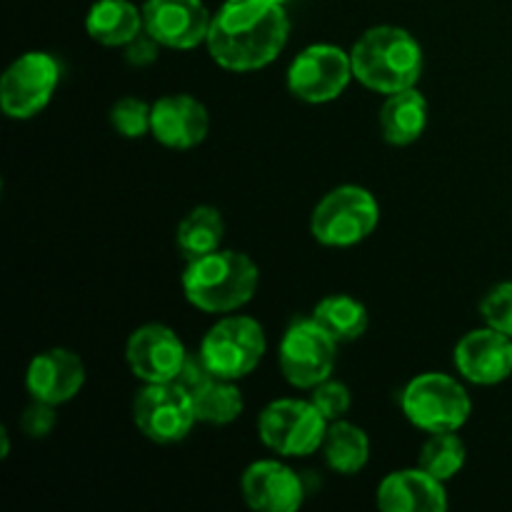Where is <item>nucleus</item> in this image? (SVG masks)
Returning a JSON list of instances; mask_svg holds the SVG:
<instances>
[{
    "mask_svg": "<svg viewBox=\"0 0 512 512\" xmlns=\"http://www.w3.org/2000/svg\"><path fill=\"white\" fill-rule=\"evenodd\" d=\"M290 20L270 0H225L208 33L210 58L230 73H250L273 63L285 48Z\"/></svg>",
    "mask_w": 512,
    "mask_h": 512,
    "instance_id": "1",
    "label": "nucleus"
},
{
    "mask_svg": "<svg viewBox=\"0 0 512 512\" xmlns=\"http://www.w3.org/2000/svg\"><path fill=\"white\" fill-rule=\"evenodd\" d=\"M350 58L355 78L383 95L415 88L423 75V48L408 30L395 25H378L363 33Z\"/></svg>",
    "mask_w": 512,
    "mask_h": 512,
    "instance_id": "2",
    "label": "nucleus"
},
{
    "mask_svg": "<svg viewBox=\"0 0 512 512\" xmlns=\"http://www.w3.org/2000/svg\"><path fill=\"white\" fill-rule=\"evenodd\" d=\"M260 270L245 253L215 250L185 263L183 293L193 308L210 315L240 310L258 290Z\"/></svg>",
    "mask_w": 512,
    "mask_h": 512,
    "instance_id": "3",
    "label": "nucleus"
},
{
    "mask_svg": "<svg viewBox=\"0 0 512 512\" xmlns=\"http://www.w3.org/2000/svg\"><path fill=\"white\" fill-rule=\"evenodd\" d=\"M380 205L370 190L360 185H340L330 190L313 210L310 233L328 248L358 245L378 228Z\"/></svg>",
    "mask_w": 512,
    "mask_h": 512,
    "instance_id": "4",
    "label": "nucleus"
},
{
    "mask_svg": "<svg viewBox=\"0 0 512 512\" xmlns=\"http://www.w3.org/2000/svg\"><path fill=\"white\" fill-rule=\"evenodd\" d=\"M403 413L423 433H455L470 418L468 393L445 373H425L410 380L403 390Z\"/></svg>",
    "mask_w": 512,
    "mask_h": 512,
    "instance_id": "5",
    "label": "nucleus"
},
{
    "mask_svg": "<svg viewBox=\"0 0 512 512\" xmlns=\"http://www.w3.org/2000/svg\"><path fill=\"white\" fill-rule=\"evenodd\" d=\"M328 420L310 400H273L258 418L263 445L283 458H305L323 448Z\"/></svg>",
    "mask_w": 512,
    "mask_h": 512,
    "instance_id": "6",
    "label": "nucleus"
},
{
    "mask_svg": "<svg viewBox=\"0 0 512 512\" xmlns=\"http://www.w3.org/2000/svg\"><path fill=\"white\" fill-rule=\"evenodd\" d=\"M200 355L218 378L240 380L253 373L265 355V330L248 315L220 318L205 333Z\"/></svg>",
    "mask_w": 512,
    "mask_h": 512,
    "instance_id": "7",
    "label": "nucleus"
},
{
    "mask_svg": "<svg viewBox=\"0 0 512 512\" xmlns=\"http://www.w3.org/2000/svg\"><path fill=\"white\" fill-rule=\"evenodd\" d=\"M338 343L313 318L295 320L280 340L278 363L290 385L313 390L330 378L338 358Z\"/></svg>",
    "mask_w": 512,
    "mask_h": 512,
    "instance_id": "8",
    "label": "nucleus"
},
{
    "mask_svg": "<svg viewBox=\"0 0 512 512\" xmlns=\"http://www.w3.org/2000/svg\"><path fill=\"white\" fill-rule=\"evenodd\" d=\"M60 80V65L50 53L20 55L8 65L0 80V105L3 113L13 120L35 118L55 93Z\"/></svg>",
    "mask_w": 512,
    "mask_h": 512,
    "instance_id": "9",
    "label": "nucleus"
},
{
    "mask_svg": "<svg viewBox=\"0 0 512 512\" xmlns=\"http://www.w3.org/2000/svg\"><path fill=\"white\" fill-rule=\"evenodd\" d=\"M353 58L330 43L308 45L288 68V90L305 103H330L348 88Z\"/></svg>",
    "mask_w": 512,
    "mask_h": 512,
    "instance_id": "10",
    "label": "nucleus"
},
{
    "mask_svg": "<svg viewBox=\"0 0 512 512\" xmlns=\"http://www.w3.org/2000/svg\"><path fill=\"white\" fill-rule=\"evenodd\" d=\"M135 428L153 443H178L198 423L193 400L175 383H150L135 395Z\"/></svg>",
    "mask_w": 512,
    "mask_h": 512,
    "instance_id": "11",
    "label": "nucleus"
},
{
    "mask_svg": "<svg viewBox=\"0 0 512 512\" xmlns=\"http://www.w3.org/2000/svg\"><path fill=\"white\" fill-rule=\"evenodd\" d=\"M213 15L203 0H145L143 28L163 48L193 50L208 40Z\"/></svg>",
    "mask_w": 512,
    "mask_h": 512,
    "instance_id": "12",
    "label": "nucleus"
},
{
    "mask_svg": "<svg viewBox=\"0 0 512 512\" xmlns=\"http://www.w3.org/2000/svg\"><path fill=\"white\" fill-rule=\"evenodd\" d=\"M188 350L178 335L160 323H148L135 330L125 348V360L138 380L150 383H173L183 368Z\"/></svg>",
    "mask_w": 512,
    "mask_h": 512,
    "instance_id": "13",
    "label": "nucleus"
},
{
    "mask_svg": "<svg viewBox=\"0 0 512 512\" xmlns=\"http://www.w3.org/2000/svg\"><path fill=\"white\" fill-rule=\"evenodd\" d=\"M455 368L475 385H498L512 375V338L495 328H480L455 345Z\"/></svg>",
    "mask_w": 512,
    "mask_h": 512,
    "instance_id": "14",
    "label": "nucleus"
},
{
    "mask_svg": "<svg viewBox=\"0 0 512 512\" xmlns=\"http://www.w3.org/2000/svg\"><path fill=\"white\" fill-rule=\"evenodd\" d=\"M245 503L258 512H293L303 505V480L280 460H258L240 478Z\"/></svg>",
    "mask_w": 512,
    "mask_h": 512,
    "instance_id": "15",
    "label": "nucleus"
},
{
    "mask_svg": "<svg viewBox=\"0 0 512 512\" xmlns=\"http://www.w3.org/2000/svg\"><path fill=\"white\" fill-rule=\"evenodd\" d=\"M208 128V110L193 95L175 93L165 95L158 103H153V125H150V133L165 148H195V145L205 140Z\"/></svg>",
    "mask_w": 512,
    "mask_h": 512,
    "instance_id": "16",
    "label": "nucleus"
},
{
    "mask_svg": "<svg viewBox=\"0 0 512 512\" xmlns=\"http://www.w3.org/2000/svg\"><path fill=\"white\" fill-rule=\"evenodd\" d=\"M85 383V365L75 353L63 348L35 355L25 373V388L33 400L63 405L80 393Z\"/></svg>",
    "mask_w": 512,
    "mask_h": 512,
    "instance_id": "17",
    "label": "nucleus"
},
{
    "mask_svg": "<svg viewBox=\"0 0 512 512\" xmlns=\"http://www.w3.org/2000/svg\"><path fill=\"white\" fill-rule=\"evenodd\" d=\"M378 508L383 512H445L448 493L443 480L423 468L395 470L380 483Z\"/></svg>",
    "mask_w": 512,
    "mask_h": 512,
    "instance_id": "18",
    "label": "nucleus"
},
{
    "mask_svg": "<svg viewBox=\"0 0 512 512\" xmlns=\"http://www.w3.org/2000/svg\"><path fill=\"white\" fill-rule=\"evenodd\" d=\"M90 38L108 48H125L143 30V10L130 0H95L85 18Z\"/></svg>",
    "mask_w": 512,
    "mask_h": 512,
    "instance_id": "19",
    "label": "nucleus"
},
{
    "mask_svg": "<svg viewBox=\"0 0 512 512\" xmlns=\"http://www.w3.org/2000/svg\"><path fill=\"white\" fill-rule=\"evenodd\" d=\"M428 100L415 88L388 95L380 110V130L390 145H410L425 133Z\"/></svg>",
    "mask_w": 512,
    "mask_h": 512,
    "instance_id": "20",
    "label": "nucleus"
},
{
    "mask_svg": "<svg viewBox=\"0 0 512 512\" xmlns=\"http://www.w3.org/2000/svg\"><path fill=\"white\" fill-rule=\"evenodd\" d=\"M223 235L225 223L220 210L210 208V205H198L180 220L178 230H175V245L185 263H190V260L205 258V255L220 250Z\"/></svg>",
    "mask_w": 512,
    "mask_h": 512,
    "instance_id": "21",
    "label": "nucleus"
},
{
    "mask_svg": "<svg viewBox=\"0 0 512 512\" xmlns=\"http://www.w3.org/2000/svg\"><path fill=\"white\" fill-rule=\"evenodd\" d=\"M323 455L330 470L340 475H355L368 465L370 440L358 425L348 423V420H335L325 433Z\"/></svg>",
    "mask_w": 512,
    "mask_h": 512,
    "instance_id": "22",
    "label": "nucleus"
},
{
    "mask_svg": "<svg viewBox=\"0 0 512 512\" xmlns=\"http://www.w3.org/2000/svg\"><path fill=\"white\" fill-rule=\"evenodd\" d=\"M310 318L338 345L353 343L368 330V308L350 295H328L315 305Z\"/></svg>",
    "mask_w": 512,
    "mask_h": 512,
    "instance_id": "23",
    "label": "nucleus"
},
{
    "mask_svg": "<svg viewBox=\"0 0 512 512\" xmlns=\"http://www.w3.org/2000/svg\"><path fill=\"white\" fill-rule=\"evenodd\" d=\"M193 400L195 418L200 423L210 425H228L243 413V395L235 388V380L215 378L200 390Z\"/></svg>",
    "mask_w": 512,
    "mask_h": 512,
    "instance_id": "24",
    "label": "nucleus"
},
{
    "mask_svg": "<svg viewBox=\"0 0 512 512\" xmlns=\"http://www.w3.org/2000/svg\"><path fill=\"white\" fill-rule=\"evenodd\" d=\"M418 465L445 483L463 470L465 443L455 433H433L420 448Z\"/></svg>",
    "mask_w": 512,
    "mask_h": 512,
    "instance_id": "25",
    "label": "nucleus"
},
{
    "mask_svg": "<svg viewBox=\"0 0 512 512\" xmlns=\"http://www.w3.org/2000/svg\"><path fill=\"white\" fill-rule=\"evenodd\" d=\"M110 125L123 138H143L153 125V105L140 98H120L110 110Z\"/></svg>",
    "mask_w": 512,
    "mask_h": 512,
    "instance_id": "26",
    "label": "nucleus"
},
{
    "mask_svg": "<svg viewBox=\"0 0 512 512\" xmlns=\"http://www.w3.org/2000/svg\"><path fill=\"white\" fill-rule=\"evenodd\" d=\"M480 313L490 328L512 338V283H500L490 288L480 303Z\"/></svg>",
    "mask_w": 512,
    "mask_h": 512,
    "instance_id": "27",
    "label": "nucleus"
},
{
    "mask_svg": "<svg viewBox=\"0 0 512 512\" xmlns=\"http://www.w3.org/2000/svg\"><path fill=\"white\" fill-rule=\"evenodd\" d=\"M310 403L320 410V415L328 423H335V420H343V415L350 410V390L348 385L328 378L315 385L313 393H310Z\"/></svg>",
    "mask_w": 512,
    "mask_h": 512,
    "instance_id": "28",
    "label": "nucleus"
},
{
    "mask_svg": "<svg viewBox=\"0 0 512 512\" xmlns=\"http://www.w3.org/2000/svg\"><path fill=\"white\" fill-rule=\"evenodd\" d=\"M215 378H218V375H215L213 370L208 368V363L203 360V355L188 353V358H185L183 368H180V373L175 375L173 383L178 385L180 390H185L190 398H195V395H198L200 390H203L205 385H208L210 380H215Z\"/></svg>",
    "mask_w": 512,
    "mask_h": 512,
    "instance_id": "29",
    "label": "nucleus"
},
{
    "mask_svg": "<svg viewBox=\"0 0 512 512\" xmlns=\"http://www.w3.org/2000/svg\"><path fill=\"white\" fill-rule=\"evenodd\" d=\"M55 405L43 403V400H33V403L25 408V413L20 415V428L28 438L40 440L45 435H50V430L55 428Z\"/></svg>",
    "mask_w": 512,
    "mask_h": 512,
    "instance_id": "30",
    "label": "nucleus"
},
{
    "mask_svg": "<svg viewBox=\"0 0 512 512\" xmlns=\"http://www.w3.org/2000/svg\"><path fill=\"white\" fill-rule=\"evenodd\" d=\"M160 48H163V45L143 28L128 45H125V60H128L130 65H135V68H145V65L158 60Z\"/></svg>",
    "mask_w": 512,
    "mask_h": 512,
    "instance_id": "31",
    "label": "nucleus"
},
{
    "mask_svg": "<svg viewBox=\"0 0 512 512\" xmlns=\"http://www.w3.org/2000/svg\"><path fill=\"white\" fill-rule=\"evenodd\" d=\"M0 438H3V458L10 453V440H8V430H0Z\"/></svg>",
    "mask_w": 512,
    "mask_h": 512,
    "instance_id": "32",
    "label": "nucleus"
},
{
    "mask_svg": "<svg viewBox=\"0 0 512 512\" xmlns=\"http://www.w3.org/2000/svg\"><path fill=\"white\" fill-rule=\"evenodd\" d=\"M270 3H278V5H285V3H290V0H270Z\"/></svg>",
    "mask_w": 512,
    "mask_h": 512,
    "instance_id": "33",
    "label": "nucleus"
}]
</instances>
